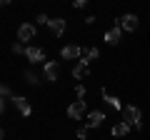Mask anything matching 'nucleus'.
Masks as SVG:
<instances>
[{"instance_id": "obj_1", "label": "nucleus", "mask_w": 150, "mask_h": 140, "mask_svg": "<svg viewBox=\"0 0 150 140\" xmlns=\"http://www.w3.org/2000/svg\"><path fill=\"white\" fill-rule=\"evenodd\" d=\"M143 115H140V108H135V105H125L123 108V120L130 125V128H135V130H140L143 128Z\"/></svg>"}, {"instance_id": "obj_2", "label": "nucleus", "mask_w": 150, "mask_h": 140, "mask_svg": "<svg viewBox=\"0 0 150 140\" xmlns=\"http://www.w3.org/2000/svg\"><path fill=\"white\" fill-rule=\"evenodd\" d=\"M68 118H73V120L88 118V113H85V100H75L73 105L68 108Z\"/></svg>"}, {"instance_id": "obj_3", "label": "nucleus", "mask_w": 150, "mask_h": 140, "mask_svg": "<svg viewBox=\"0 0 150 140\" xmlns=\"http://www.w3.org/2000/svg\"><path fill=\"white\" fill-rule=\"evenodd\" d=\"M33 38H35V25L23 23V25L18 28V40H20V43H30Z\"/></svg>"}, {"instance_id": "obj_4", "label": "nucleus", "mask_w": 150, "mask_h": 140, "mask_svg": "<svg viewBox=\"0 0 150 140\" xmlns=\"http://www.w3.org/2000/svg\"><path fill=\"white\" fill-rule=\"evenodd\" d=\"M25 58L30 60V63H43V60H45V50H43V48H38V45H28Z\"/></svg>"}, {"instance_id": "obj_5", "label": "nucleus", "mask_w": 150, "mask_h": 140, "mask_svg": "<svg viewBox=\"0 0 150 140\" xmlns=\"http://www.w3.org/2000/svg\"><path fill=\"white\" fill-rule=\"evenodd\" d=\"M103 120H105V113H103V110H93V113H88L85 128H100Z\"/></svg>"}, {"instance_id": "obj_6", "label": "nucleus", "mask_w": 150, "mask_h": 140, "mask_svg": "<svg viewBox=\"0 0 150 140\" xmlns=\"http://www.w3.org/2000/svg\"><path fill=\"white\" fill-rule=\"evenodd\" d=\"M60 55H63V60H75V58H83V48H80V45H65Z\"/></svg>"}, {"instance_id": "obj_7", "label": "nucleus", "mask_w": 150, "mask_h": 140, "mask_svg": "<svg viewBox=\"0 0 150 140\" xmlns=\"http://www.w3.org/2000/svg\"><path fill=\"white\" fill-rule=\"evenodd\" d=\"M123 30H128V33H135V28H138V18L133 15V13H128V15H123L120 18V23H118Z\"/></svg>"}, {"instance_id": "obj_8", "label": "nucleus", "mask_w": 150, "mask_h": 140, "mask_svg": "<svg viewBox=\"0 0 150 140\" xmlns=\"http://www.w3.org/2000/svg\"><path fill=\"white\" fill-rule=\"evenodd\" d=\"M88 73H90L88 63H85V60H78L75 68H73V78H75V80H83V78H88Z\"/></svg>"}, {"instance_id": "obj_9", "label": "nucleus", "mask_w": 150, "mask_h": 140, "mask_svg": "<svg viewBox=\"0 0 150 140\" xmlns=\"http://www.w3.org/2000/svg\"><path fill=\"white\" fill-rule=\"evenodd\" d=\"M48 28H50V33H53L55 38H60V35L65 33V20L63 18H53V20L48 23Z\"/></svg>"}, {"instance_id": "obj_10", "label": "nucleus", "mask_w": 150, "mask_h": 140, "mask_svg": "<svg viewBox=\"0 0 150 140\" xmlns=\"http://www.w3.org/2000/svg\"><path fill=\"white\" fill-rule=\"evenodd\" d=\"M120 33H123V28H120V25L110 28V30L105 33V43H108V45H115V43H120Z\"/></svg>"}, {"instance_id": "obj_11", "label": "nucleus", "mask_w": 150, "mask_h": 140, "mask_svg": "<svg viewBox=\"0 0 150 140\" xmlns=\"http://www.w3.org/2000/svg\"><path fill=\"white\" fill-rule=\"evenodd\" d=\"M58 75H60V65L53 63V60H50V63H45V78L55 83V80H58Z\"/></svg>"}, {"instance_id": "obj_12", "label": "nucleus", "mask_w": 150, "mask_h": 140, "mask_svg": "<svg viewBox=\"0 0 150 140\" xmlns=\"http://www.w3.org/2000/svg\"><path fill=\"white\" fill-rule=\"evenodd\" d=\"M112 135H115V138H123V135H128L130 133V125L125 123V120H120V123H115L112 125V130H110Z\"/></svg>"}, {"instance_id": "obj_13", "label": "nucleus", "mask_w": 150, "mask_h": 140, "mask_svg": "<svg viewBox=\"0 0 150 140\" xmlns=\"http://www.w3.org/2000/svg\"><path fill=\"white\" fill-rule=\"evenodd\" d=\"M15 108L20 110V115H30V113H33L30 100H28V98H15Z\"/></svg>"}, {"instance_id": "obj_14", "label": "nucleus", "mask_w": 150, "mask_h": 140, "mask_svg": "<svg viewBox=\"0 0 150 140\" xmlns=\"http://www.w3.org/2000/svg\"><path fill=\"white\" fill-rule=\"evenodd\" d=\"M100 93H103V100H105V103H108V105H110V108H115V110H118V108H120V100H118V98H115V95H110V93H108V90H105V88H103V90H100Z\"/></svg>"}, {"instance_id": "obj_15", "label": "nucleus", "mask_w": 150, "mask_h": 140, "mask_svg": "<svg viewBox=\"0 0 150 140\" xmlns=\"http://www.w3.org/2000/svg\"><path fill=\"white\" fill-rule=\"evenodd\" d=\"M98 48H85L83 50V60H85V63H90V60H98Z\"/></svg>"}, {"instance_id": "obj_16", "label": "nucleus", "mask_w": 150, "mask_h": 140, "mask_svg": "<svg viewBox=\"0 0 150 140\" xmlns=\"http://www.w3.org/2000/svg\"><path fill=\"white\" fill-rule=\"evenodd\" d=\"M0 95H3V108L8 105V100H15V98H13V93H10V88H8V85H3V88H0Z\"/></svg>"}, {"instance_id": "obj_17", "label": "nucleus", "mask_w": 150, "mask_h": 140, "mask_svg": "<svg viewBox=\"0 0 150 140\" xmlns=\"http://www.w3.org/2000/svg\"><path fill=\"white\" fill-rule=\"evenodd\" d=\"M25 80H28V85H38V83H40V80H38V75L33 73V70H25Z\"/></svg>"}, {"instance_id": "obj_18", "label": "nucleus", "mask_w": 150, "mask_h": 140, "mask_svg": "<svg viewBox=\"0 0 150 140\" xmlns=\"http://www.w3.org/2000/svg\"><path fill=\"white\" fill-rule=\"evenodd\" d=\"M25 50H28V48H25V43H20V40L13 45V53H15V55H25Z\"/></svg>"}, {"instance_id": "obj_19", "label": "nucleus", "mask_w": 150, "mask_h": 140, "mask_svg": "<svg viewBox=\"0 0 150 140\" xmlns=\"http://www.w3.org/2000/svg\"><path fill=\"white\" fill-rule=\"evenodd\" d=\"M75 95H78V100H83V98H85V85H78V88H75Z\"/></svg>"}, {"instance_id": "obj_20", "label": "nucleus", "mask_w": 150, "mask_h": 140, "mask_svg": "<svg viewBox=\"0 0 150 140\" xmlns=\"http://www.w3.org/2000/svg\"><path fill=\"white\" fill-rule=\"evenodd\" d=\"M35 23H40V25H48L50 18H48V15H38V20H35Z\"/></svg>"}, {"instance_id": "obj_21", "label": "nucleus", "mask_w": 150, "mask_h": 140, "mask_svg": "<svg viewBox=\"0 0 150 140\" xmlns=\"http://www.w3.org/2000/svg\"><path fill=\"white\" fill-rule=\"evenodd\" d=\"M78 138L85 140V138H88V128H80V130H78Z\"/></svg>"}]
</instances>
